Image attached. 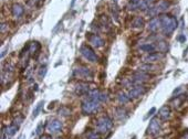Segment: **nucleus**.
<instances>
[{
    "label": "nucleus",
    "instance_id": "obj_2",
    "mask_svg": "<svg viewBox=\"0 0 188 139\" xmlns=\"http://www.w3.org/2000/svg\"><path fill=\"white\" fill-rule=\"evenodd\" d=\"M100 101H94L91 98L85 99L82 103V113L84 115H91L100 109Z\"/></svg>",
    "mask_w": 188,
    "mask_h": 139
},
{
    "label": "nucleus",
    "instance_id": "obj_16",
    "mask_svg": "<svg viewBox=\"0 0 188 139\" xmlns=\"http://www.w3.org/2000/svg\"><path fill=\"white\" fill-rule=\"evenodd\" d=\"M132 26H133V28H143V26H144V19L142 18V17H136V18H134V20L132 22Z\"/></svg>",
    "mask_w": 188,
    "mask_h": 139
},
{
    "label": "nucleus",
    "instance_id": "obj_20",
    "mask_svg": "<svg viewBox=\"0 0 188 139\" xmlns=\"http://www.w3.org/2000/svg\"><path fill=\"white\" fill-rule=\"evenodd\" d=\"M168 7H169V2H168V1H160L158 5L156 6L158 12H164V11H166L167 9H168Z\"/></svg>",
    "mask_w": 188,
    "mask_h": 139
},
{
    "label": "nucleus",
    "instance_id": "obj_8",
    "mask_svg": "<svg viewBox=\"0 0 188 139\" xmlns=\"http://www.w3.org/2000/svg\"><path fill=\"white\" fill-rule=\"evenodd\" d=\"M61 129H62V123L58 119H54L48 124V132L50 134H57Z\"/></svg>",
    "mask_w": 188,
    "mask_h": 139
},
{
    "label": "nucleus",
    "instance_id": "obj_23",
    "mask_svg": "<svg viewBox=\"0 0 188 139\" xmlns=\"http://www.w3.org/2000/svg\"><path fill=\"white\" fill-rule=\"evenodd\" d=\"M155 69V66H153L151 64H144V65H142L141 67H139V71H143V72H149V71H153V70Z\"/></svg>",
    "mask_w": 188,
    "mask_h": 139
},
{
    "label": "nucleus",
    "instance_id": "obj_17",
    "mask_svg": "<svg viewBox=\"0 0 188 139\" xmlns=\"http://www.w3.org/2000/svg\"><path fill=\"white\" fill-rule=\"evenodd\" d=\"M139 49L142 51H145V52H148V53H153L155 51V49H156V47L154 44H152V43H145L143 45H141Z\"/></svg>",
    "mask_w": 188,
    "mask_h": 139
},
{
    "label": "nucleus",
    "instance_id": "obj_31",
    "mask_svg": "<svg viewBox=\"0 0 188 139\" xmlns=\"http://www.w3.org/2000/svg\"><path fill=\"white\" fill-rule=\"evenodd\" d=\"M177 40H178L179 42H185V41H186V36H185L184 34H181V35H179V36L177 38Z\"/></svg>",
    "mask_w": 188,
    "mask_h": 139
},
{
    "label": "nucleus",
    "instance_id": "obj_19",
    "mask_svg": "<svg viewBox=\"0 0 188 139\" xmlns=\"http://www.w3.org/2000/svg\"><path fill=\"white\" fill-rule=\"evenodd\" d=\"M117 99H118V102H120L121 104L124 105L130 102L131 97H130V95H127V94H125V93H120L118 96H117Z\"/></svg>",
    "mask_w": 188,
    "mask_h": 139
},
{
    "label": "nucleus",
    "instance_id": "obj_25",
    "mask_svg": "<svg viewBox=\"0 0 188 139\" xmlns=\"http://www.w3.org/2000/svg\"><path fill=\"white\" fill-rule=\"evenodd\" d=\"M157 48H158L159 51L164 52V51H167V49H168V45H167L166 42L162 41V42H158V45H157Z\"/></svg>",
    "mask_w": 188,
    "mask_h": 139
},
{
    "label": "nucleus",
    "instance_id": "obj_18",
    "mask_svg": "<svg viewBox=\"0 0 188 139\" xmlns=\"http://www.w3.org/2000/svg\"><path fill=\"white\" fill-rule=\"evenodd\" d=\"M18 129H19V126L14 124V125L11 126H8L7 128H6V134H7V136H14L16 132H18Z\"/></svg>",
    "mask_w": 188,
    "mask_h": 139
},
{
    "label": "nucleus",
    "instance_id": "obj_14",
    "mask_svg": "<svg viewBox=\"0 0 188 139\" xmlns=\"http://www.w3.org/2000/svg\"><path fill=\"white\" fill-rule=\"evenodd\" d=\"M23 12H24V9H23L21 5L16 3V5L12 6V14H14L15 18H20L23 14Z\"/></svg>",
    "mask_w": 188,
    "mask_h": 139
},
{
    "label": "nucleus",
    "instance_id": "obj_9",
    "mask_svg": "<svg viewBox=\"0 0 188 139\" xmlns=\"http://www.w3.org/2000/svg\"><path fill=\"white\" fill-rule=\"evenodd\" d=\"M89 41L93 45L94 48H102L104 45V41L100 35L97 34H90L89 35Z\"/></svg>",
    "mask_w": 188,
    "mask_h": 139
},
{
    "label": "nucleus",
    "instance_id": "obj_4",
    "mask_svg": "<svg viewBox=\"0 0 188 139\" xmlns=\"http://www.w3.org/2000/svg\"><path fill=\"white\" fill-rule=\"evenodd\" d=\"M80 52H81V54L84 56L85 59H87V61H90V62H97L99 61V56L96 55V53L94 52V50L92 48H90L89 45H82L81 48H80Z\"/></svg>",
    "mask_w": 188,
    "mask_h": 139
},
{
    "label": "nucleus",
    "instance_id": "obj_7",
    "mask_svg": "<svg viewBox=\"0 0 188 139\" xmlns=\"http://www.w3.org/2000/svg\"><path fill=\"white\" fill-rule=\"evenodd\" d=\"M146 87L144 86H142V85H137V86H134L132 90H130V93H128V95H130L131 98H137L139 96H142V95H144L145 93H146Z\"/></svg>",
    "mask_w": 188,
    "mask_h": 139
},
{
    "label": "nucleus",
    "instance_id": "obj_30",
    "mask_svg": "<svg viewBox=\"0 0 188 139\" xmlns=\"http://www.w3.org/2000/svg\"><path fill=\"white\" fill-rule=\"evenodd\" d=\"M155 111H156V108H155V107H152V108L149 109V111L147 113V116H146V118H147V117H149V116H153Z\"/></svg>",
    "mask_w": 188,
    "mask_h": 139
},
{
    "label": "nucleus",
    "instance_id": "obj_28",
    "mask_svg": "<svg viewBox=\"0 0 188 139\" xmlns=\"http://www.w3.org/2000/svg\"><path fill=\"white\" fill-rule=\"evenodd\" d=\"M108 99H109L108 94H105V93H101V96H100V102H106Z\"/></svg>",
    "mask_w": 188,
    "mask_h": 139
},
{
    "label": "nucleus",
    "instance_id": "obj_24",
    "mask_svg": "<svg viewBox=\"0 0 188 139\" xmlns=\"http://www.w3.org/2000/svg\"><path fill=\"white\" fill-rule=\"evenodd\" d=\"M43 130H44V124L43 123H40L39 125L37 126V128H36V135H38V136L42 135Z\"/></svg>",
    "mask_w": 188,
    "mask_h": 139
},
{
    "label": "nucleus",
    "instance_id": "obj_1",
    "mask_svg": "<svg viewBox=\"0 0 188 139\" xmlns=\"http://www.w3.org/2000/svg\"><path fill=\"white\" fill-rule=\"evenodd\" d=\"M159 20H160V28L165 35L172 34L178 26L176 18L169 14H162L159 17Z\"/></svg>",
    "mask_w": 188,
    "mask_h": 139
},
{
    "label": "nucleus",
    "instance_id": "obj_11",
    "mask_svg": "<svg viewBox=\"0 0 188 139\" xmlns=\"http://www.w3.org/2000/svg\"><path fill=\"white\" fill-rule=\"evenodd\" d=\"M75 93H76L78 95H84V94L89 93V85H87V83L80 82V83L75 86Z\"/></svg>",
    "mask_w": 188,
    "mask_h": 139
},
{
    "label": "nucleus",
    "instance_id": "obj_13",
    "mask_svg": "<svg viewBox=\"0 0 188 139\" xmlns=\"http://www.w3.org/2000/svg\"><path fill=\"white\" fill-rule=\"evenodd\" d=\"M159 117L160 119H163V120H167V119L170 117V108L165 105V106H163L160 109H159Z\"/></svg>",
    "mask_w": 188,
    "mask_h": 139
},
{
    "label": "nucleus",
    "instance_id": "obj_21",
    "mask_svg": "<svg viewBox=\"0 0 188 139\" xmlns=\"http://www.w3.org/2000/svg\"><path fill=\"white\" fill-rule=\"evenodd\" d=\"M40 50V44L38 42H31L29 45V52L30 54H34Z\"/></svg>",
    "mask_w": 188,
    "mask_h": 139
},
{
    "label": "nucleus",
    "instance_id": "obj_34",
    "mask_svg": "<svg viewBox=\"0 0 188 139\" xmlns=\"http://www.w3.org/2000/svg\"><path fill=\"white\" fill-rule=\"evenodd\" d=\"M181 87H178V88H177V90H174L173 95H174V96H175V95H177V94H178V93H179V92H181Z\"/></svg>",
    "mask_w": 188,
    "mask_h": 139
},
{
    "label": "nucleus",
    "instance_id": "obj_5",
    "mask_svg": "<svg viewBox=\"0 0 188 139\" xmlns=\"http://www.w3.org/2000/svg\"><path fill=\"white\" fill-rule=\"evenodd\" d=\"M74 74L80 78H92L93 77L92 71L84 65H80L79 67L74 70Z\"/></svg>",
    "mask_w": 188,
    "mask_h": 139
},
{
    "label": "nucleus",
    "instance_id": "obj_27",
    "mask_svg": "<svg viewBox=\"0 0 188 139\" xmlns=\"http://www.w3.org/2000/svg\"><path fill=\"white\" fill-rule=\"evenodd\" d=\"M87 139H100V135H99L97 132H91V134L89 135Z\"/></svg>",
    "mask_w": 188,
    "mask_h": 139
},
{
    "label": "nucleus",
    "instance_id": "obj_10",
    "mask_svg": "<svg viewBox=\"0 0 188 139\" xmlns=\"http://www.w3.org/2000/svg\"><path fill=\"white\" fill-rule=\"evenodd\" d=\"M158 28H160V20H159V18H152L151 21L148 22V30L149 31H152V32H155V31H157Z\"/></svg>",
    "mask_w": 188,
    "mask_h": 139
},
{
    "label": "nucleus",
    "instance_id": "obj_29",
    "mask_svg": "<svg viewBox=\"0 0 188 139\" xmlns=\"http://www.w3.org/2000/svg\"><path fill=\"white\" fill-rule=\"evenodd\" d=\"M8 28V23H1V27H0V31H1V33H5V31H6V29Z\"/></svg>",
    "mask_w": 188,
    "mask_h": 139
},
{
    "label": "nucleus",
    "instance_id": "obj_36",
    "mask_svg": "<svg viewBox=\"0 0 188 139\" xmlns=\"http://www.w3.org/2000/svg\"><path fill=\"white\" fill-rule=\"evenodd\" d=\"M131 1H132L133 3H137V2H138V1H139V0H131Z\"/></svg>",
    "mask_w": 188,
    "mask_h": 139
},
{
    "label": "nucleus",
    "instance_id": "obj_33",
    "mask_svg": "<svg viewBox=\"0 0 188 139\" xmlns=\"http://www.w3.org/2000/svg\"><path fill=\"white\" fill-rule=\"evenodd\" d=\"M40 139H52L50 135H43V136H41V138Z\"/></svg>",
    "mask_w": 188,
    "mask_h": 139
},
{
    "label": "nucleus",
    "instance_id": "obj_22",
    "mask_svg": "<svg viewBox=\"0 0 188 139\" xmlns=\"http://www.w3.org/2000/svg\"><path fill=\"white\" fill-rule=\"evenodd\" d=\"M43 105H44L43 101H41V102H39V103H38V105L36 106V108L33 109V113H32V118H36L37 116L39 115V113L41 111L42 107H43Z\"/></svg>",
    "mask_w": 188,
    "mask_h": 139
},
{
    "label": "nucleus",
    "instance_id": "obj_6",
    "mask_svg": "<svg viewBox=\"0 0 188 139\" xmlns=\"http://www.w3.org/2000/svg\"><path fill=\"white\" fill-rule=\"evenodd\" d=\"M160 130V123H159L158 118H153L149 121V126L147 128V132L151 134V135H157Z\"/></svg>",
    "mask_w": 188,
    "mask_h": 139
},
{
    "label": "nucleus",
    "instance_id": "obj_26",
    "mask_svg": "<svg viewBox=\"0 0 188 139\" xmlns=\"http://www.w3.org/2000/svg\"><path fill=\"white\" fill-rule=\"evenodd\" d=\"M45 74H47V66H41V69L39 71V77L43 78Z\"/></svg>",
    "mask_w": 188,
    "mask_h": 139
},
{
    "label": "nucleus",
    "instance_id": "obj_3",
    "mask_svg": "<svg viewBox=\"0 0 188 139\" xmlns=\"http://www.w3.org/2000/svg\"><path fill=\"white\" fill-rule=\"evenodd\" d=\"M112 127H113V120L110 118L109 116H103L97 120L96 128H97V132L101 134L109 132Z\"/></svg>",
    "mask_w": 188,
    "mask_h": 139
},
{
    "label": "nucleus",
    "instance_id": "obj_12",
    "mask_svg": "<svg viewBox=\"0 0 188 139\" xmlns=\"http://www.w3.org/2000/svg\"><path fill=\"white\" fill-rule=\"evenodd\" d=\"M115 115L120 120H124L128 117V111L125 109L124 107H117L115 109Z\"/></svg>",
    "mask_w": 188,
    "mask_h": 139
},
{
    "label": "nucleus",
    "instance_id": "obj_35",
    "mask_svg": "<svg viewBox=\"0 0 188 139\" xmlns=\"http://www.w3.org/2000/svg\"><path fill=\"white\" fill-rule=\"evenodd\" d=\"M181 139H188V132H185L184 134V136H183V138Z\"/></svg>",
    "mask_w": 188,
    "mask_h": 139
},
{
    "label": "nucleus",
    "instance_id": "obj_32",
    "mask_svg": "<svg viewBox=\"0 0 188 139\" xmlns=\"http://www.w3.org/2000/svg\"><path fill=\"white\" fill-rule=\"evenodd\" d=\"M22 121H23V118H22V117H19V118H17L15 120V123H16V125H20V124H21Z\"/></svg>",
    "mask_w": 188,
    "mask_h": 139
},
{
    "label": "nucleus",
    "instance_id": "obj_15",
    "mask_svg": "<svg viewBox=\"0 0 188 139\" xmlns=\"http://www.w3.org/2000/svg\"><path fill=\"white\" fill-rule=\"evenodd\" d=\"M162 54L158 53V52H153V53H149L148 55L146 56L144 59V61L146 63H149V62H156V61H158L159 59L162 57Z\"/></svg>",
    "mask_w": 188,
    "mask_h": 139
}]
</instances>
